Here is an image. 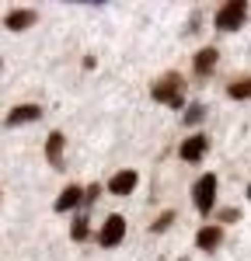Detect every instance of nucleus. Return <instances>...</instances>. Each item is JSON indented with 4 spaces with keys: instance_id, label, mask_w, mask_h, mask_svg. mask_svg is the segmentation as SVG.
Instances as JSON below:
<instances>
[{
    "instance_id": "7ed1b4c3",
    "label": "nucleus",
    "mask_w": 251,
    "mask_h": 261,
    "mask_svg": "<svg viewBox=\"0 0 251 261\" xmlns=\"http://www.w3.org/2000/svg\"><path fill=\"white\" fill-rule=\"evenodd\" d=\"M244 21H248V0H227V4L213 14L216 32H237Z\"/></svg>"
},
{
    "instance_id": "0eeeda50",
    "label": "nucleus",
    "mask_w": 251,
    "mask_h": 261,
    "mask_svg": "<svg viewBox=\"0 0 251 261\" xmlns=\"http://www.w3.org/2000/svg\"><path fill=\"white\" fill-rule=\"evenodd\" d=\"M216 63H220V53H216V45H203V49L192 56V70H195V77H199V81H206L209 73L216 70Z\"/></svg>"
},
{
    "instance_id": "9d476101",
    "label": "nucleus",
    "mask_w": 251,
    "mask_h": 261,
    "mask_svg": "<svg viewBox=\"0 0 251 261\" xmlns=\"http://www.w3.org/2000/svg\"><path fill=\"white\" fill-rule=\"evenodd\" d=\"M63 146H66V136H63L60 129L49 133V140H45V161H49L53 171H63Z\"/></svg>"
},
{
    "instance_id": "f03ea898",
    "label": "nucleus",
    "mask_w": 251,
    "mask_h": 261,
    "mask_svg": "<svg viewBox=\"0 0 251 261\" xmlns=\"http://www.w3.org/2000/svg\"><path fill=\"white\" fill-rule=\"evenodd\" d=\"M216 188H220V181H216L213 171L199 174V181L192 185V202H195L199 216H209V213H213V205H216Z\"/></svg>"
},
{
    "instance_id": "2eb2a0df",
    "label": "nucleus",
    "mask_w": 251,
    "mask_h": 261,
    "mask_svg": "<svg viewBox=\"0 0 251 261\" xmlns=\"http://www.w3.org/2000/svg\"><path fill=\"white\" fill-rule=\"evenodd\" d=\"M171 223H174V209H167V213H161L157 220L150 223V233H164V230L171 226Z\"/></svg>"
},
{
    "instance_id": "ddd939ff",
    "label": "nucleus",
    "mask_w": 251,
    "mask_h": 261,
    "mask_svg": "<svg viewBox=\"0 0 251 261\" xmlns=\"http://www.w3.org/2000/svg\"><path fill=\"white\" fill-rule=\"evenodd\" d=\"M227 98L234 101H251V77H234L227 84Z\"/></svg>"
},
{
    "instance_id": "39448f33",
    "label": "nucleus",
    "mask_w": 251,
    "mask_h": 261,
    "mask_svg": "<svg viewBox=\"0 0 251 261\" xmlns=\"http://www.w3.org/2000/svg\"><path fill=\"white\" fill-rule=\"evenodd\" d=\"M122 241H126V220L119 213H112V216L102 223V230H98V244H102V247H119Z\"/></svg>"
},
{
    "instance_id": "6e6552de",
    "label": "nucleus",
    "mask_w": 251,
    "mask_h": 261,
    "mask_svg": "<svg viewBox=\"0 0 251 261\" xmlns=\"http://www.w3.org/2000/svg\"><path fill=\"white\" fill-rule=\"evenodd\" d=\"M220 244H223V226L220 223H203L195 230V247L199 251H216Z\"/></svg>"
},
{
    "instance_id": "f3484780",
    "label": "nucleus",
    "mask_w": 251,
    "mask_h": 261,
    "mask_svg": "<svg viewBox=\"0 0 251 261\" xmlns=\"http://www.w3.org/2000/svg\"><path fill=\"white\" fill-rule=\"evenodd\" d=\"M216 220H220V226H223V223H241V209H237V205L220 209V216H216Z\"/></svg>"
},
{
    "instance_id": "f8f14e48",
    "label": "nucleus",
    "mask_w": 251,
    "mask_h": 261,
    "mask_svg": "<svg viewBox=\"0 0 251 261\" xmlns=\"http://www.w3.org/2000/svg\"><path fill=\"white\" fill-rule=\"evenodd\" d=\"M77 205H84V188L81 185H66L60 192V199L53 202L56 213H70V209H77Z\"/></svg>"
},
{
    "instance_id": "9b49d317",
    "label": "nucleus",
    "mask_w": 251,
    "mask_h": 261,
    "mask_svg": "<svg viewBox=\"0 0 251 261\" xmlns=\"http://www.w3.org/2000/svg\"><path fill=\"white\" fill-rule=\"evenodd\" d=\"M136 181H140V174H136L133 167H126V171H119V174L108 178V192H112V195H129V192L136 188Z\"/></svg>"
},
{
    "instance_id": "4468645a",
    "label": "nucleus",
    "mask_w": 251,
    "mask_h": 261,
    "mask_svg": "<svg viewBox=\"0 0 251 261\" xmlns=\"http://www.w3.org/2000/svg\"><path fill=\"white\" fill-rule=\"evenodd\" d=\"M182 119H185V125H199V122L206 119V108H203V105H188Z\"/></svg>"
},
{
    "instance_id": "6ab92c4d",
    "label": "nucleus",
    "mask_w": 251,
    "mask_h": 261,
    "mask_svg": "<svg viewBox=\"0 0 251 261\" xmlns=\"http://www.w3.org/2000/svg\"><path fill=\"white\" fill-rule=\"evenodd\" d=\"M248 199H251V185H248Z\"/></svg>"
},
{
    "instance_id": "423d86ee",
    "label": "nucleus",
    "mask_w": 251,
    "mask_h": 261,
    "mask_svg": "<svg viewBox=\"0 0 251 261\" xmlns=\"http://www.w3.org/2000/svg\"><path fill=\"white\" fill-rule=\"evenodd\" d=\"M35 21H39V11H35V7H14V11L4 14V28H7V32H24V28H32Z\"/></svg>"
},
{
    "instance_id": "a211bd4d",
    "label": "nucleus",
    "mask_w": 251,
    "mask_h": 261,
    "mask_svg": "<svg viewBox=\"0 0 251 261\" xmlns=\"http://www.w3.org/2000/svg\"><path fill=\"white\" fill-rule=\"evenodd\" d=\"M98 195H102V185L94 181L91 188H84V205H94V199H98Z\"/></svg>"
},
{
    "instance_id": "20e7f679",
    "label": "nucleus",
    "mask_w": 251,
    "mask_h": 261,
    "mask_svg": "<svg viewBox=\"0 0 251 261\" xmlns=\"http://www.w3.org/2000/svg\"><path fill=\"white\" fill-rule=\"evenodd\" d=\"M206 153H209V136L206 133H192V136L182 140V146H178V157L185 164H199Z\"/></svg>"
},
{
    "instance_id": "dca6fc26",
    "label": "nucleus",
    "mask_w": 251,
    "mask_h": 261,
    "mask_svg": "<svg viewBox=\"0 0 251 261\" xmlns=\"http://www.w3.org/2000/svg\"><path fill=\"white\" fill-rule=\"evenodd\" d=\"M87 216H77V220H73V230H70V237H73V241H87Z\"/></svg>"
},
{
    "instance_id": "1a4fd4ad",
    "label": "nucleus",
    "mask_w": 251,
    "mask_h": 261,
    "mask_svg": "<svg viewBox=\"0 0 251 261\" xmlns=\"http://www.w3.org/2000/svg\"><path fill=\"white\" fill-rule=\"evenodd\" d=\"M35 119H42V105H18V108L7 112L4 125L14 129V125H24V122H35Z\"/></svg>"
},
{
    "instance_id": "f257e3e1",
    "label": "nucleus",
    "mask_w": 251,
    "mask_h": 261,
    "mask_svg": "<svg viewBox=\"0 0 251 261\" xmlns=\"http://www.w3.org/2000/svg\"><path fill=\"white\" fill-rule=\"evenodd\" d=\"M150 98L161 101V105H171L174 112H182V108H185V77L174 73V70L161 73L157 81L150 84Z\"/></svg>"
}]
</instances>
